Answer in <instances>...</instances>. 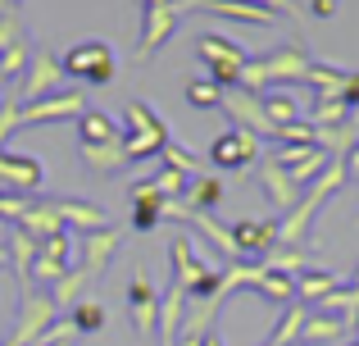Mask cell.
Returning a JSON list of instances; mask_svg holds the SVG:
<instances>
[{
	"mask_svg": "<svg viewBox=\"0 0 359 346\" xmlns=\"http://www.w3.org/2000/svg\"><path fill=\"white\" fill-rule=\"evenodd\" d=\"M355 114V105H346V100H314V109H309V128H346Z\"/></svg>",
	"mask_w": 359,
	"mask_h": 346,
	"instance_id": "83f0119b",
	"label": "cell"
},
{
	"mask_svg": "<svg viewBox=\"0 0 359 346\" xmlns=\"http://www.w3.org/2000/svg\"><path fill=\"white\" fill-rule=\"evenodd\" d=\"M177 23H182V9L173 5H159V9H141V36H137V60H150V55L159 51V46L168 41V36L177 32Z\"/></svg>",
	"mask_w": 359,
	"mask_h": 346,
	"instance_id": "ba28073f",
	"label": "cell"
},
{
	"mask_svg": "<svg viewBox=\"0 0 359 346\" xmlns=\"http://www.w3.org/2000/svg\"><path fill=\"white\" fill-rule=\"evenodd\" d=\"M9 5H18V0H9Z\"/></svg>",
	"mask_w": 359,
	"mask_h": 346,
	"instance_id": "bcb514c9",
	"label": "cell"
},
{
	"mask_svg": "<svg viewBox=\"0 0 359 346\" xmlns=\"http://www.w3.org/2000/svg\"><path fill=\"white\" fill-rule=\"evenodd\" d=\"M355 287H359V283H355Z\"/></svg>",
	"mask_w": 359,
	"mask_h": 346,
	"instance_id": "c3c4849f",
	"label": "cell"
},
{
	"mask_svg": "<svg viewBox=\"0 0 359 346\" xmlns=\"http://www.w3.org/2000/svg\"><path fill=\"white\" fill-rule=\"evenodd\" d=\"M337 287H341V278H337V274H323V269H305V274H296L300 305H305V301H323V296L337 292Z\"/></svg>",
	"mask_w": 359,
	"mask_h": 346,
	"instance_id": "d4e9b609",
	"label": "cell"
},
{
	"mask_svg": "<svg viewBox=\"0 0 359 346\" xmlns=\"http://www.w3.org/2000/svg\"><path fill=\"white\" fill-rule=\"evenodd\" d=\"M259 182H264V192H269L273 196V205H278V210H296V201H300V187L296 182H291V178H287V169H278V164H259Z\"/></svg>",
	"mask_w": 359,
	"mask_h": 346,
	"instance_id": "ffe728a7",
	"label": "cell"
},
{
	"mask_svg": "<svg viewBox=\"0 0 359 346\" xmlns=\"http://www.w3.org/2000/svg\"><path fill=\"white\" fill-rule=\"evenodd\" d=\"M55 91H69L64 87V64L55 60L50 51H32V60H27V73L23 82H18V105H32V100H46L55 96Z\"/></svg>",
	"mask_w": 359,
	"mask_h": 346,
	"instance_id": "277c9868",
	"label": "cell"
},
{
	"mask_svg": "<svg viewBox=\"0 0 359 346\" xmlns=\"http://www.w3.org/2000/svg\"><path fill=\"white\" fill-rule=\"evenodd\" d=\"M128 319H132V328H137L141 338H150V333H155L159 292H155V283H150L146 274H137V278L128 283Z\"/></svg>",
	"mask_w": 359,
	"mask_h": 346,
	"instance_id": "8fae6325",
	"label": "cell"
},
{
	"mask_svg": "<svg viewBox=\"0 0 359 346\" xmlns=\"http://www.w3.org/2000/svg\"><path fill=\"white\" fill-rule=\"evenodd\" d=\"M232 241H237V255L255 260V255H269L278 246V219H264V223H232Z\"/></svg>",
	"mask_w": 359,
	"mask_h": 346,
	"instance_id": "5bb4252c",
	"label": "cell"
},
{
	"mask_svg": "<svg viewBox=\"0 0 359 346\" xmlns=\"http://www.w3.org/2000/svg\"><path fill=\"white\" fill-rule=\"evenodd\" d=\"M196 55L210 64V82H214V87H223V91L237 87V82H241V64L250 60V51H241V46L223 41V36H210V32L196 41Z\"/></svg>",
	"mask_w": 359,
	"mask_h": 346,
	"instance_id": "3957f363",
	"label": "cell"
},
{
	"mask_svg": "<svg viewBox=\"0 0 359 346\" xmlns=\"http://www.w3.org/2000/svg\"><path fill=\"white\" fill-rule=\"evenodd\" d=\"M132 201H137V210H132V228L137 232H150L159 219H164V196L155 192V182H132Z\"/></svg>",
	"mask_w": 359,
	"mask_h": 346,
	"instance_id": "e0dca14e",
	"label": "cell"
},
{
	"mask_svg": "<svg viewBox=\"0 0 359 346\" xmlns=\"http://www.w3.org/2000/svg\"><path fill=\"white\" fill-rule=\"evenodd\" d=\"M341 100H346V105H359V73H351V78H346V91H341Z\"/></svg>",
	"mask_w": 359,
	"mask_h": 346,
	"instance_id": "f35d334b",
	"label": "cell"
},
{
	"mask_svg": "<svg viewBox=\"0 0 359 346\" xmlns=\"http://www.w3.org/2000/svg\"><path fill=\"white\" fill-rule=\"evenodd\" d=\"M309 73V55L300 51V46H278V51H269V55H250V60L241 64V82L237 87L241 91H269L273 82H300Z\"/></svg>",
	"mask_w": 359,
	"mask_h": 346,
	"instance_id": "6da1fadb",
	"label": "cell"
},
{
	"mask_svg": "<svg viewBox=\"0 0 359 346\" xmlns=\"http://www.w3.org/2000/svg\"><path fill=\"white\" fill-rule=\"evenodd\" d=\"M50 324H55L50 292H18V328H14V338H9V346H32Z\"/></svg>",
	"mask_w": 359,
	"mask_h": 346,
	"instance_id": "5b68a950",
	"label": "cell"
},
{
	"mask_svg": "<svg viewBox=\"0 0 359 346\" xmlns=\"http://www.w3.org/2000/svg\"><path fill=\"white\" fill-rule=\"evenodd\" d=\"M305 319H309V305L291 301L287 310H282L278 328L269 333V342H264V346H296V342H300V333H305Z\"/></svg>",
	"mask_w": 359,
	"mask_h": 346,
	"instance_id": "7402d4cb",
	"label": "cell"
},
{
	"mask_svg": "<svg viewBox=\"0 0 359 346\" xmlns=\"http://www.w3.org/2000/svg\"><path fill=\"white\" fill-rule=\"evenodd\" d=\"M223 109H228L237 124H245V133H255V137H278V124H273L269 114H264V105H259V96L255 91H241V87H228L223 91V100H219Z\"/></svg>",
	"mask_w": 359,
	"mask_h": 346,
	"instance_id": "9c48e42d",
	"label": "cell"
},
{
	"mask_svg": "<svg viewBox=\"0 0 359 346\" xmlns=\"http://www.w3.org/2000/svg\"><path fill=\"white\" fill-rule=\"evenodd\" d=\"M18 41H23V27H18L14 14H5L0 18V51H9V46H18Z\"/></svg>",
	"mask_w": 359,
	"mask_h": 346,
	"instance_id": "8d00e7d4",
	"label": "cell"
},
{
	"mask_svg": "<svg viewBox=\"0 0 359 346\" xmlns=\"http://www.w3.org/2000/svg\"><path fill=\"white\" fill-rule=\"evenodd\" d=\"M341 160H346V178H359V142L341 155Z\"/></svg>",
	"mask_w": 359,
	"mask_h": 346,
	"instance_id": "ab89813d",
	"label": "cell"
},
{
	"mask_svg": "<svg viewBox=\"0 0 359 346\" xmlns=\"http://www.w3.org/2000/svg\"><path fill=\"white\" fill-rule=\"evenodd\" d=\"M205 14H219V18H232V23H255V27H273L278 18L269 9L250 5V0H201Z\"/></svg>",
	"mask_w": 359,
	"mask_h": 346,
	"instance_id": "ac0fdd59",
	"label": "cell"
},
{
	"mask_svg": "<svg viewBox=\"0 0 359 346\" xmlns=\"http://www.w3.org/2000/svg\"><path fill=\"white\" fill-rule=\"evenodd\" d=\"M5 346H9V342H5Z\"/></svg>",
	"mask_w": 359,
	"mask_h": 346,
	"instance_id": "7dc6e473",
	"label": "cell"
},
{
	"mask_svg": "<svg viewBox=\"0 0 359 346\" xmlns=\"http://www.w3.org/2000/svg\"><path fill=\"white\" fill-rule=\"evenodd\" d=\"M55 210H60V223L69 232H96V228H105V210H96V205H87V201H55Z\"/></svg>",
	"mask_w": 359,
	"mask_h": 346,
	"instance_id": "d6986e66",
	"label": "cell"
},
{
	"mask_svg": "<svg viewBox=\"0 0 359 346\" xmlns=\"http://www.w3.org/2000/svg\"><path fill=\"white\" fill-rule=\"evenodd\" d=\"M87 109V96L82 91H55L46 100H32V105H18V128H46L60 124V119H78Z\"/></svg>",
	"mask_w": 359,
	"mask_h": 346,
	"instance_id": "8992f818",
	"label": "cell"
},
{
	"mask_svg": "<svg viewBox=\"0 0 359 346\" xmlns=\"http://www.w3.org/2000/svg\"><path fill=\"white\" fill-rule=\"evenodd\" d=\"M259 105H264V114H269L278 128H287V124H296V119H300V105H296V96H291V91H282V87H269V91H259Z\"/></svg>",
	"mask_w": 359,
	"mask_h": 346,
	"instance_id": "cb8c5ba5",
	"label": "cell"
},
{
	"mask_svg": "<svg viewBox=\"0 0 359 346\" xmlns=\"http://www.w3.org/2000/svg\"><path fill=\"white\" fill-rule=\"evenodd\" d=\"M355 328H359V310H355Z\"/></svg>",
	"mask_w": 359,
	"mask_h": 346,
	"instance_id": "f6af8a7d",
	"label": "cell"
},
{
	"mask_svg": "<svg viewBox=\"0 0 359 346\" xmlns=\"http://www.w3.org/2000/svg\"><path fill=\"white\" fill-rule=\"evenodd\" d=\"M159 5H173V0H141V9H159Z\"/></svg>",
	"mask_w": 359,
	"mask_h": 346,
	"instance_id": "60d3db41",
	"label": "cell"
},
{
	"mask_svg": "<svg viewBox=\"0 0 359 346\" xmlns=\"http://www.w3.org/2000/svg\"><path fill=\"white\" fill-rule=\"evenodd\" d=\"M168 265H173V283H177V287H187V296H191L196 278L210 269V265H201V260H196L191 237H187V232H173V246H168Z\"/></svg>",
	"mask_w": 359,
	"mask_h": 346,
	"instance_id": "2e32d148",
	"label": "cell"
},
{
	"mask_svg": "<svg viewBox=\"0 0 359 346\" xmlns=\"http://www.w3.org/2000/svg\"><path fill=\"white\" fill-rule=\"evenodd\" d=\"M355 319H341V314H318L309 310L305 319V333H300V346H341L346 338H351Z\"/></svg>",
	"mask_w": 359,
	"mask_h": 346,
	"instance_id": "9a60e30c",
	"label": "cell"
},
{
	"mask_svg": "<svg viewBox=\"0 0 359 346\" xmlns=\"http://www.w3.org/2000/svg\"><path fill=\"white\" fill-rule=\"evenodd\" d=\"M118 246H123V232L118 228H96V232H82V269H87L91 278L96 274H105V265L118 255Z\"/></svg>",
	"mask_w": 359,
	"mask_h": 346,
	"instance_id": "7c38bea8",
	"label": "cell"
},
{
	"mask_svg": "<svg viewBox=\"0 0 359 346\" xmlns=\"http://www.w3.org/2000/svg\"><path fill=\"white\" fill-rule=\"evenodd\" d=\"M255 155H259V137L245 128H228L223 137L210 142V164H219V169H245Z\"/></svg>",
	"mask_w": 359,
	"mask_h": 346,
	"instance_id": "30bf717a",
	"label": "cell"
},
{
	"mask_svg": "<svg viewBox=\"0 0 359 346\" xmlns=\"http://www.w3.org/2000/svg\"><path fill=\"white\" fill-rule=\"evenodd\" d=\"M359 310V287H337L318 301V314H341V319H355Z\"/></svg>",
	"mask_w": 359,
	"mask_h": 346,
	"instance_id": "1f68e13d",
	"label": "cell"
},
{
	"mask_svg": "<svg viewBox=\"0 0 359 346\" xmlns=\"http://www.w3.org/2000/svg\"><path fill=\"white\" fill-rule=\"evenodd\" d=\"M255 292H259L264 301H273V305H291V301H296V278H291V274H278V269L264 265V274H259V283H255Z\"/></svg>",
	"mask_w": 359,
	"mask_h": 346,
	"instance_id": "603a6c76",
	"label": "cell"
},
{
	"mask_svg": "<svg viewBox=\"0 0 359 346\" xmlns=\"http://www.w3.org/2000/svg\"><path fill=\"white\" fill-rule=\"evenodd\" d=\"M205 346H223V338H219V333H210V338H205Z\"/></svg>",
	"mask_w": 359,
	"mask_h": 346,
	"instance_id": "7bdbcfd3",
	"label": "cell"
},
{
	"mask_svg": "<svg viewBox=\"0 0 359 346\" xmlns=\"http://www.w3.org/2000/svg\"><path fill=\"white\" fill-rule=\"evenodd\" d=\"M187 100H191L196 109H214L223 100V87H214L210 78H196V82H187Z\"/></svg>",
	"mask_w": 359,
	"mask_h": 346,
	"instance_id": "d6a6232c",
	"label": "cell"
},
{
	"mask_svg": "<svg viewBox=\"0 0 359 346\" xmlns=\"http://www.w3.org/2000/svg\"><path fill=\"white\" fill-rule=\"evenodd\" d=\"M78 128H82V146L123 142V128L105 114V109H82V114H78Z\"/></svg>",
	"mask_w": 359,
	"mask_h": 346,
	"instance_id": "44dd1931",
	"label": "cell"
},
{
	"mask_svg": "<svg viewBox=\"0 0 359 346\" xmlns=\"http://www.w3.org/2000/svg\"><path fill=\"white\" fill-rule=\"evenodd\" d=\"M27 60H32L27 41L9 46V51H0V78H14V73H23V69H27Z\"/></svg>",
	"mask_w": 359,
	"mask_h": 346,
	"instance_id": "836d02e7",
	"label": "cell"
},
{
	"mask_svg": "<svg viewBox=\"0 0 359 346\" xmlns=\"http://www.w3.org/2000/svg\"><path fill=\"white\" fill-rule=\"evenodd\" d=\"M123 124H128V133H123V155H128V164L164 155V146L173 142V137H168V124L146 100H128V105H123Z\"/></svg>",
	"mask_w": 359,
	"mask_h": 346,
	"instance_id": "7a4b0ae2",
	"label": "cell"
},
{
	"mask_svg": "<svg viewBox=\"0 0 359 346\" xmlns=\"http://www.w3.org/2000/svg\"><path fill=\"white\" fill-rule=\"evenodd\" d=\"M73 237L78 232H50V237H41V246H36V255L41 260H50V265H60V269H69L73 265Z\"/></svg>",
	"mask_w": 359,
	"mask_h": 346,
	"instance_id": "f546056e",
	"label": "cell"
},
{
	"mask_svg": "<svg viewBox=\"0 0 359 346\" xmlns=\"http://www.w3.org/2000/svg\"><path fill=\"white\" fill-rule=\"evenodd\" d=\"M41 178H46V169H41L36 155H9V151H0V182H5V187L32 196L36 187H41Z\"/></svg>",
	"mask_w": 359,
	"mask_h": 346,
	"instance_id": "4fadbf2b",
	"label": "cell"
},
{
	"mask_svg": "<svg viewBox=\"0 0 359 346\" xmlns=\"http://www.w3.org/2000/svg\"><path fill=\"white\" fill-rule=\"evenodd\" d=\"M177 9H182V14L187 9H201V0H177Z\"/></svg>",
	"mask_w": 359,
	"mask_h": 346,
	"instance_id": "b9f144b4",
	"label": "cell"
},
{
	"mask_svg": "<svg viewBox=\"0 0 359 346\" xmlns=\"http://www.w3.org/2000/svg\"><path fill=\"white\" fill-rule=\"evenodd\" d=\"M69 324L78 333H100V328H105V305L91 301V296H82V301L69 310Z\"/></svg>",
	"mask_w": 359,
	"mask_h": 346,
	"instance_id": "4dcf8cb0",
	"label": "cell"
},
{
	"mask_svg": "<svg viewBox=\"0 0 359 346\" xmlns=\"http://www.w3.org/2000/svg\"><path fill=\"white\" fill-rule=\"evenodd\" d=\"M9 133H18V96H5V100H0V151H5Z\"/></svg>",
	"mask_w": 359,
	"mask_h": 346,
	"instance_id": "e575fe53",
	"label": "cell"
},
{
	"mask_svg": "<svg viewBox=\"0 0 359 346\" xmlns=\"http://www.w3.org/2000/svg\"><path fill=\"white\" fill-rule=\"evenodd\" d=\"M0 269H9V251L5 246H0Z\"/></svg>",
	"mask_w": 359,
	"mask_h": 346,
	"instance_id": "ee69618b",
	"label": "cell"
},
{
	"mask_svg": "<svg viewBox=\"0 0 359 346\" xmlns=\"http://www.w3.org/2000/svg\"><path fill=\"white\" fill-rule=\"evenodd\" d=\"M337 9H341V0H309V14L314 18H337Z\"/></svg>",
	"mask_w": 359,
	"mask_h": 346,
	"instance_id": "74e56055",
	"label": "cell"
},
{
	"mask_svg": "<svg viewBox=\"0 0 359 346\" xmlns=\"http://www.w3.org/2000/svg\"><path fill=\"white\" fill-rule=\"evenodd\" d=\"M82 160L96 173H114L128 164V155H123V142H105V146H82Z\"/></svg>",
	"mask_w": 359,
	"mask_h": 346,
	"instance_id": "4316f807",
	"label": "cell"
},
{
	"mask_svg": "<svg viewBox=\"0 0 359 346\" xmlns=\"http://www.w3.org/2000/svg\"><path fill=\"white\" fill-rule=\"evenodd\" d=\"M164 160L173 164V169H182V173H191V169H196V155H191V151H182L177 142H168V146H164Z\"/></svg>",
	"mask_w": 359,
	"mask_h": 346,
	"instance_id": "d590c367",
	"label": "cell"
},
{
	"mask_svg": "<svg viewBox=\"0 0 359 346\" xmlns=\"http://www.w3.org/2000/svg\"><path fill=\"white\" fill-rule=\"evenodd\" d=\"M64 73L82 82H109L114 78V51L105 41H78L64 55Z\"/></svg>",
	"mask_w": 359,
	"mask_h": 346,
	"instance_id": "52a82bcc",
	"label": "cell"
},
{
	"mask_svg": "<svg viewBox=\"0 0 359 346\" xmlns=\"http://www.w3.org/2000/svg\"><path fill=\"white\" fill-rule=\"evenodd\" d=\"M219 201H223V182L219 178H191V187H187V205H191V210L210 214Z\"/></svg>",
	"mask_w": 359,
	"mask_h": 346,
	"instance_id": "f1b7e54d",
	"label": "cell"
},
{
	"mask_svg": "<svg viewBox=\"0 0 359 346\" xmlns=\"http://www.w3.org/2000/svg\"><path fill=\"white\" fill-rule=\"evenodd\" d=\"M91 283V274H87V269H69V274H64L60 278V283H55L50 287V301H55V310H73V305H78L82 301V287H87Z\"/></svg>",
	"mask_w": 359,
	"mask_h": 346,
	"instance_id": "484cf974",
	"label": "cell"
}]
</instances>
